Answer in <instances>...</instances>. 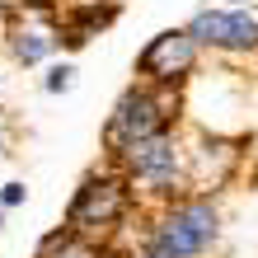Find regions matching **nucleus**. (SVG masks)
I'll list each match as a JSON object with an SVG mask.
<instances>
[{"label": "nucleus", "mask_w": 258, "mask_h": 258, "mask_svg": "<svg viewBox=\"0 0 258 258\" xmlns=\"http://www.w3.org/2000/svg\"><path fill=\"white\" fill-rule=\"evenodd\" d=\"M5 150H10V141H5V127H0V155H5Z\"/></svg>", "instance_id": "ddd939ff"}, {"label": "nucleus", "mask_w": 258, "mask_h": 258, "mask_svg": "<svg viewBox=\"0 0 258 258\" xmlns=\"http://www.w3.org/2000/svg\"><path fill=\"white\" fill-rule=\"evenodd\" d=\"M117 160L132 174V183H141L150 192H174L188 183V150L174 136V127L146 136V141H132L127 150H117Z\"/></svg>", "instance_id": "f03ea898"}, {"label": "nucleus", "mask_w": 258, "mask_h": 258, "mask_svg": "<svg viewBox=\"0 0 258 258\" xmlns=\"http://www.w3.org/2000/svg\"><path fill=\"white\" fill-rule=\"evenodd\" d=\"M235 160H239V150L230 141H221V136H202V141L188 150V183H197V188L225 183L230 169H235Z\"/></svg>", "instance_id": "0eeeda50"}, {"label": "nucleus", "mask_w": 258, "mask_h": 258, "mask_svg": "<svg viewBox=\"0 0 258 258\" xmlns=\"http://www.w3.org/2000/svg\"><path fill=\"white\" fill-rule=\"evenodd\" d=\"M178 108V99L164 94V85L160 89H150V85H132L122 99H117V108L108 117V146H113V155L117 150H127L132 141H146V136H155L174 122V113Z\"/></svg>", "instance_id": "7ed1b4c3"}, {"label": "nucleus", "mask_w": 258, "mask_h": 258, "mask_svg": "<svg viewBox=\"0 0 258 258\" xmlns=\"http://www.w3.org/2000/svg\"><path fill=\"white\" fill-rule=\"evenodd\" d=\"M197 42L188 28H169V33H160V38H150V47L136 56V71L146 75L150 85H178V80H188L192 66H197Z\"/></svg>", "instance_id": "423d86ee"}, {"label": "nucleus", "mask_w": 258, "mask_h": 258, "mask_svg": "<svg viewBox=\"0 0 258 258\" xmlns=\"http://www.w3.org/2000/svg\"><path fill=\"white\" fill-rule=\"evenodd\" d=\"M38 258H103V253H99V244L89 235H75L66 225V230H52L38 244Z\"/></svg>", "instance_id": "1a4fd4ad"}, {"label": "nucleus", "mask_w": 258, "mask_h": 258, "mask_svg": "<svg viewBox=\"0 0 258 258\" xmlns=\"http://www.w3.org/2000/svg\"><path fill=\"white\" fill-rule=\"evenodd\" d=\"M216 235H221V211L207 192H197V197H178L150 225L146 249L155 258H197V253H207L216 244Z\"/></svg>", "instance_id": "f257e3e1"}, {"label": "nucleus", "mask_w": 258, "mask_h": 258, "mask_svg": "<svg viewBox=\"0 0 258 258\" xmlns=\"http://www.w3.org/2000/svg\"><path fill=\"white\" fill-rule=\"evenodd\" d=\"M132 207V183L117 174H94L85 178V188L75 192V202L66 211V225L75 235H89V230H113L117 221L127 216Z\"/></svg>", "instance_id": "20e7f679"}, {"label": "nucleus", "mask_w": 258, "mask_h": 258, "mask_svg": "<svg viewBox=\"0 0 258 258\" xmlns=\"http://www.w3.org/2000/svg\"><path fill=\"white\" fill-rule=\"evenodd\" d=\"M117 258H155L150 249H127V253H117Z\"/></svg>", "instance_id": "f8f14e48"}, {"label": "nucleus", "mask_w": 258, "mask_h": 258, "mask_svg": "<svg viewBox=\"0 0 258 258\" xmlns=\"http://www.w3.org/2000/svg\"><path fill=\"white\" fill-rule=\"evenodd\" d=\"M56 42H61V28L52 19H24V24H14V33H10V52H14L19 66H38V61H47L56 52Z\"/></svg>", "instance_id": "6e6552de"}, {"label": "nucleus", "mask_w": 258, "mask_h": 258, "mask_svg": "<svg viewBox=\"0 0 258 258\" xmlns=\"http://www.w3.org/2000/svg\"><path fill=\"white\" fill-rule=\"evenodd\" d=\"M71 85H75V66H71V61L52 66V75H47V94H66Z\"/></svg>", "instance_id": "9d476101"}, {"label": "nucleus", "mask_w": 258, "mask_h": 258, "mask_svg": "<svg viewBox=\"0 0 258 258\" xmlns=\"http://www.w3.org/2000/svg\"><path fill=\"white\" fill-rule=\"evenodd\" d=\"M24 197H28V188H24V183H5V192H0V207H19Z\"/></svg>", "instance_id": "9b49d317"}, {"label": "nucleus", "mask_w": 258, "mask_h": 258, "mask_svg": "<svg viewBox=\"0 0 258 258\" xmlns=\"http://www.w3.org/2000/svg\"><path fill=\"white\" fill-rule=\"evenodd\" d=\"M197 47L216 52H258V10H197L188 19Z\"/></svg>", "instance_id": "39448f33"}, {"label": "nucleus", "mask_w": 258, "mask_h": 258, "mask_svg": "<svg viewBox=\"0 0 258 258\" xmlns=\"http://www.w3.org/2000/svg\"><path fill=\"white\" fill-rule=\"evenodd\" d=\"M0 225H5V207H0Z\"/></svg>", "instance_id": "4468645a"}]
</instances>
